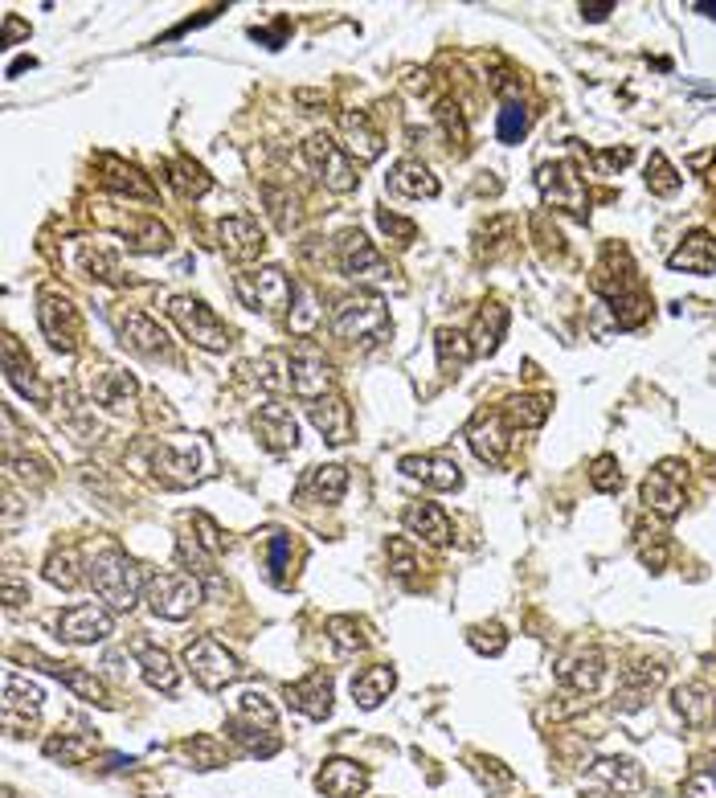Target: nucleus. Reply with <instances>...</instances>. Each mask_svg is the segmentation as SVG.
Masks as SVG:
<instances>
[{
  "label": "nucleus",
  "mask_w": 716,
  "mask_h": 798,
  "mask_svg": "<svg viewBox=\"0 0 716 798\" xmlns=\"http://www.w3.org/2000/svg\"><path fill=\"white\" fill-rule=\"evenodd\" d=\"M86 578H91L95 594H99L111 610H131V606L140 602V590L148 586L144 569H140L136 561H131L127 553H119V549H103V553H95L91 565H86Z\"/></svg>",
  "instance_id": "nucleus-1"
},
{
  "label": "nucleus",
  "mask_w": 716,
  "mask_h": 798,
  "mask_svg": "<svg viewBox=\"0 0 716 798\" xmlns=\"http://www.w3.org/2000/svg\"><path fill=\"white\" fill-rule=\"evenodd\" d=\"M332 332L340 340H361V344H373V340H385L389 336V307L381 295H369V291H356L348 299H340L332 307Z\"/></svg>",
  "instance_id": "nucleus-2"
},
{
  "label": "nucleus",
  "mask_w": 716,
  "mask_h": 798,
  "mask_svg": "<svg viewBox=\"0 0 716 798\" xmlns=\"http://www.w3.org/2000/svg\"><path fill=\"white\" fill-rule=\"evenodd\" d=\"M168 316L176 320V328H181L193 344H201V348H209V352H226V348L234 344V332L221 324L201 299H193V295L168 299Z\"/></svg>",
  "instance_id": "nucleus-3"
},
{
  "label": "nucleus",
  "mask_w": 716,
  "mask_h": 798,
  "mask_svg": "<svg viewBox=\"0 0 716 798\" xmlns=\"http://www.w3.org/2000/svg\"><path fill=\"white\" fill-rule=\"evenodd\" d=\"M238 287V299L246 307H254V312H266V316H279L291 307L295 299V283L279 271V266H262V271H242L234 279Z\"/></svg>",
  "instance_id": "nucleus-4"
},
{
  "label": "nucleus",
  "mask_w": 716,
  "mask_h": 798,
  "mask_svg": "<svg viewBox=\"0 0 716 798\" xmlns=\"http://www.w3.org/2000/svg\"><path fill=\"white\" fill-rule=\"evenodd\" d=\"M185 663L193 668V680H197L205 692H217V688H226V684H234V680L242 676L238 655L226 651V647H221L217 639H209V635L185 647Z\"/></svg>",
  "instance_id": "nucleus-5"
},
{
  "label": "nucleus",
  "mask_w": 716,
  "mask_h": 798,
  "mask_svg": "<svg viewBox=\"0 0 716 798\" xmlns=\"http://www.w3.org/2000/svg\"><path fill=\"white\" fill-rule=\"evenodd\" d=\"M197 602H201V586L193 573H156V578H148V606L156 618L181 623V618L193 614Z\"/></svg>",
  "instance_id": "nucleus-6"
},
{
  "label": "nucleus",
  "mask_w": 716,
  "mask_h": 798,
  "mask_svg": "<svg viewBox=\"0 0 716 798\" xmlns=\"http://www.w3.org/2000/svg\"><path fill=\"white\" fill-rule=\"evenodd\" d=\"M287 381L299 397H307V402H320L324 389L332 385V365L328 357L316 348V344H299L291 357H287Z\"/></svg>",
  "instance_id": "nucleus-7"
},
{
  "label": "nucleus",
  "mask_w": 716,
  "mask_h": 798,
  "mask_svg": "<svg viewBox=\"0 0 716 798\" xmlns=\"http://www.w3.org/2000/svg\"><path fill=\"white\" fill-rule=\"evenodd\" d=\"M536 185H541L545 205L565 209V213H586V185H581V176L569 160L545 164L541 172H536Z\"/></svg>",
  "instance_id": "nucleus-8"
},
{
  "label": "nucleus",
  "mask_w": 716,
  "mask_h": 798,
  "mask_svg": "<svg viewBox=\"0 0 716 798\" xmlns=\"http://www.w3.org/2000/svg\"><path fill=\"white\" fill-rule=\"evenodd\" d=\"M37 320H41V332L46 340L62 352H74L78 340H82V320H78V307L66 299V295H41V307H37Z\"/></svg>",
  "instance_id": "nucleus-9"
},
{
  "label": "nucleus",
  "mask_w": 716,
  "mask_h": 798,
  "mask_svg": "<svg viewBox=\"0 0 716 798\" xmlns=\"http://www.w3.org/2000/svg\"><path fill=\"white\" fill-rule=\"evenodd\" d=\"M307 160L316 164L320 181H324L332 193H352V189H356V168H352V160L336 148V140L328 136V131H316V136L307 140Z\"/></svg>",
  "instance_id": "nucleus-10"
},
{
  "label": "nucleus",
  "mask_w": 716,
  "mask_h": 798,
  "mask_svg": "<svg viewBox=\"0 0 716 798\" xmlns=\"http://www.w3.org/2000/svg\"><path fill=\"white\" fill-rule=\"evenodd\" d=\"M115 631V614L99 602H86V606H70L62 618H58V635L74 647H86V643H99Z\"/></svg>",
  "instance_id": "nucleus-11"
},
{
  "label": "nucleus",
  "mask_w": 716,
  "mask_h": 798,
  "mask_svg": "<svg viewBox=\"0 0 716 798\" xmlns=\"http://www.w3.org/2000/svg\"><path fill=\"white\" fill-rule=\"evenodd\" d=\"M340 271L348 279H361V283H377V279H389V262L373 250V242L361 234V230H348L340 238Z\"/></svg>",
  "instance_id": "nucleus-12"
},
{
  "label": "nucleus",
  "mask_w": 716,
  "mask_h": 798,
  "mask_svg": "<svg viewBox=\"0 0 716 798\" xmlns=\"http://www.w3.org/2000/svg\"><path fill=\"white\" fill-rule=\"evenodd\" d=\"M217 238H221V254L234 258V262H250L266 250V234L254 217L246 213H234L226 221H217Z\"/></svg>",
  "instance_id": "nucleus-13"
},
{
  "label": "nucleus",
  "mask_w": 716,
  "mask_h": 798,
  "mask_svg": "<svg viewBox=\"0 0 716 798\" xmlns=\"http://www.w3.org/2000/svg\"><path fill=\"white\" fill-rule=\"evenodd\" d=\"M643 504L659 516H667V520L676 516L680 504H684V471L676 463H663L659 471H651L647 483H643Z\"/></svg>",
  "instance_id": "nucleus-14"
},
{
  "label": "nucleus",
  "mask_w": 716,
  "mask_h": 798,
  "mask_svg": "<svg viewBox=\"0 0 716 798\" xmlns=\"http://www.w3.org/2000/svg\"><path fill=\"white\" fill-rule=\"evenodd\" d=\"M41 700H46V696H41V688H37L33 680L9 672V676H5V725H9L13 733H17V729H33Z\"/></svg>",
  "instance_id": "nucleus-15"
},
{
  "label": "nucleus",
  "mask_w": 716,
  "mask_h": 798,
  "mask_svg": "<svg viewBox=\"0 0 716 798\" xmlns=\"http://www.w3.org/2000/svg\"><path fill=\"white\" fill-rule=\"evenodd\" d=\"M401 475L422 479L426 487H434V492H459L463 487L459 463L446 459V455H410V459H401Z\"/></svg>",
  "instance_id": "nucleus-16"
},
{
  "label": "nucleus",
  "mask_w": 716,
  "mask_h": 798,
  "mask_svg": "<svg viewBox=\"0 0 716 798\" xmlns=\"http://www.w3.org/2000/svg\"><path fill=\"white\" fill-rule=\"evenodd\" d=\"M111 320H115V332L123 336V344H127L131 352H140V357H156V352L168 348L164 328H160L156 320H148L144 312H115Z\"/></svg>",
  "instance_id": "nucleus-17"
},
{
  "label": "nucleus",
  "mask_w": 716,
  "mask_h": 798,
  "mask_svg": "<svg viewBox=\"0 0 716 798\" xmlns=\"http://www.w3.org/2000/svg\"><path fill=\"white\" fill-rule=\"evenodd\" d=\"M254 430H258V438L266 442L271 451H295V442H299V422H295V414L287 410V406H279V402H266L262 410H258V418H254Z\"/></svg>",
  "instance_id": "nucleus-18"
},
{
  "label": "nucleus",
  "mask_w": 716,
  "mask_h": 798,
  "mask_svg": "<svg viewBox=\"0 0 716 798\" xmlns=\"http://www.w3.org/2000/svg\"><path fill=\"white\" fill-rule=\"evenodd\" d=\"M340 131H344V148H348L356 160H361V164H373V160L385 152L381 131L369 123L365 111H344V115H340Z\"/></svg>",
  "instance_id": "nucleus-19"
},
{
  "label": "nucleus",
  "mask_w": 716,
  "mask_h": 798,
  "mask_svg": "<svg viewBox=\"0 0 716 798\" xmlns=\"http://www.w3.org/2000/svg\"><path fill=\"white\" fill-rule=\"evenodd\" d=\"M287 700L299 708L303 717L324 721V717H332V680L324 672H311L299 684H287Z\"/></svg>",
  "instance_id": "nucleus-20"
},
{
  "label": "nucleus",
  "mask_w": 716,
  "mask_h": 798,
  "mask_svg": "<svg viewBox=\"0 0 716 798\" xmlns=\"http://www.w3.org/2000/svg\"><path fill=\"white\" fill-rule=\"evenodd\" d=\"M471 451H475V459H483V463H491V467H500L504 459H508V447H512V438H508V426H504V414H487V418H479L475 426H471Z\"/></svg>",
  "instance_id": "nucleus-21"
},
{
  "label": "nucleus",
  "mask_w": 716,
  "mask_h": 798,
  "mask_svg": "<svg viewBox=\"0 0 716 798\" xmlns=\"http://www.w3.org/2000/svg\"><path fill=\"white\" fill-rule=\"evenodd\" d=\"M320 790L328 798H356L369 790V770L356 766L348 758H332L324 770H320Z\"/></svg>",
  "instance_id": "nucleus-22"
},
{
  "label": "nucleus",
  "mask_w": 716,
  "mask_h": 798,
  "mask_svg": "<svg viewBox=\"0 0 716 798\" xmlns=\"http://www.w3.org/2000/svg\"><path fill=\"white\" fill-rule=\"evenodd\" d=\"M307 414H311V426H316L332 447H344V442L352 438V410H348L344 397H320Z\"/></svg>",
  "instance_id": "nucleus-23"
},
{
  "label": "nucleus",
  "mask_w": 716,
  "mask_h": 798,
  "mask_svg": "<svg viewBox=\"0 0 716 798\" xmlns=\"http://www.w3.org/2000/svg\"><path fill=\"white\" fill-rule=\"evenodd\" d=\"M671 262V271H696V275H708L712 266H716V238L712 234H704V230H696V234H688L684 238V246L667 258Z\"/></svg>",
  "instance_id": "nucleus-24"
},
{
  "label": "nucleus",
  "mask_w": 716,
  "mask_h": 798,
  "mask_svg": "<svg viewBox=\"0 0 716 798\" xmlns=\"http://www.w3.org/2000/svg\"><path fill=\"white\" fill-rule=\"evenodd\" d=\"M504 328H508V307L487 303L483 312H479V320H475V332H471V352H475V357L496 352L500 340H504Z\"/></svg>",
  "instance_id": "nucleus-25"
},
{
  "label": "nucleus",
  "mask_w": 716,
  "mask_h": 798,
  "mask_svg": "<svg viewBox=\"0 0 716 798\" xmlns=\"http://www.w3.org/2000/svg\"><path fill=\"white\" fill-rule=\"evenodd\" d=\"M389 185L393 193H406V197H438V181L422 160H401L389 176Z\"/></svg>",
  "instance_id": "nucleus-26"
},
{
  "label": "nucleus",
  "mask_w": 716,
  "mask_h": 798,
  "mask_svg": "<svg viewBox=\"0 0 716 798\" xmlns=\"http://www.w3.org/2000/svg\"><path fill=\"white\" fill-rule=\"evenodd\" d=\"M136 655H140V668H144V680L160 692H176L181 684V672L172 668V655L160 651V647H148V643H136Z\"/></svg>",
  "instance_id": "nucleus-27"
},
{
  "label": "nucleus",
  "mask_w": 716,
  "mask_h": 798,
  "mask_svg": "<svg viewBox=\"0 0 716 798\" xmlns=\"http://www.w3.org/2000/svg\"><path fill=\"white\" fill-rule=\"evenodd\" d=\"M406 524L418 532V537H426L430 545L451 541V520H446V512L438 504H410L406 508Z\"/></svg>",
  "instance_id": "nucleus-28"
},
{
  "label": "nucleus",
  "mask_w": 716,
  "mask_h": 798,
  "mask_svg": "<svg viewBox=\"0 0 716 798\" xmlns=\"http://www.w3.org/2000/svg\"><path fill=\"white\" fill-rule=\"evenodd\" d=\"M111 226L136 250H164L168 246V230L160 226V221H148V217H111Z\"/></svg>",
  "instance_id": "nucleus-29"
},
{
  "label": "nucleus",
  "mask_w": 716,
  "mask_h": 798,
  "mask_svg": "<svg viewBox=\"0 0 716 798\" xmlns=\"http://www.w3.org/2000/svg\"><path fill=\"white\" fill-rule=\"evenodd\" d=\"M344 487H348V471H344L340 463H324V467H311V471H307L303 496L311 492V496H320L324 504H336V500L344 496Z\"/></svg>",
  "instance_id": "nucleus-30"
},
{
  "label": "nucleus",
  "mask_w": 716,
  "mask_h": 798,
  "mask_svg": "<svg viewBox=\"0 0 716 798\" xmlns=\"http://www.w3.org/2000/svg\"><path fill=\"white\" fill-rule=\"evenodd\" d=\"M393 684H397L393 668H365L361 676L352 680V700L361 704V708H377L393 692Z\"/></svg>",
  "instance_id": "nucleus-31"
},
{
  "label": "nucleus",
  "mask_w": 716,
  "mask_h": 798,
  "mask_svg": "<svg viewBox=\"0 0 716 798\" xmlns=\"http://www.w3.org/2000/svg\"><path fill=\"white\" fill-rule=\"evenodd\" d=\"M230 737L250 753V758H271V753L279 749V737H275V729H258L254 721H246V717H234L230 725Z\"/></svg>",
  "instance_id": "nucleus-32"
},
{
  "label": "nucleus",
  "mask_w": 716,
  "mask_h": 798,
  "mask_svg": "<svg viewBox=\"0 0 716 798\" xmlns=\"http://www.w3.org/2000/svg\"><path fill=\"white\" fill-rule=\"evenodd\" d=\"M594 778H602L606 786H614L618 794H635L643 786V770L631 758H602L594 766Z\"/></svg>",
  "instance_id": "nucleus-33"
},
{
  "label": "nucleus",
  "mask_w": 716,
  "mask_h": 798,
  "mask_svg": "<svg viewBox=\"0 0 716 798\" xmlns=\"http://www.w3.org/2000/svg\"><path fill=\"white\" fill-rule=\"evenodd\" d=\"M5 369H9V381H13V385L25 393V397H33V402H46V397H50V393H46V385H41V381L33 377V365H25V361H21V348H17V340H13V336L5 340Z\"/></svg>",
  "instance_id": "nucleus-34"
},
{
  "label": "nucleus",
  "mask_w": 716,
  "mask_h": 798,
  "mask_svg": "<svg viewBox=\"0 0 716 798\" xmlns=\"http://www.w3.org/2000/svg\"><path fill=\"white\" fill-rule=\"evenodd\" d=\"M91 389H95V397H99L103 406L123 410V406L131 402V393H136V381H131L127 373H119V369H103V377H99Z\"/></svg>",
  "instance_id": "nucleus-35"
},
{
  "label": "nucleus",
  "mask_w": 716,
  "mask_h": 798,
  "mask_svg": "<svg viewBox=\"0 0 716 798\" xmlns=\"http://www.w3.org/2000/svg\"><path fill=\"white\" fill-rule=\"evenodd\" d=\"M46 663V672L50 676H58V680H66L82 700H91V704H107V696H103V684L95 680V676H86V672H78V668H70V663H54V659H41Z\"/></svg>",
  "instance_id": "nucleus-36"
},
{
  "label": "nucleus",
  "mask_w": 716,
  "mask_h": 798,
  "mask_svg": "<svg viewBox=\"0 0 716 798\" xmlns=\"http://www.w3.org/2000/svg\"><path fill=\"white\" fill-rule=\"evenodd\" d=\"M434 348H438V365L451 373V369H463L475 352H471V340L463 336V332H451V328H442L438 336H434Z\"/></svg>",
  "instance_id": "nucleus-37"
},
{
  "label": "nucleus",
  "mask_w": 716,
  "mask_h": 798,
  "mask_svg": "<svg viewBox=\"0 0 716 798\" xmlns=\"http://www.w3.org/2000/svg\"><path fill=\"white\" fill-rule=\"evenodd\" d=\"M103 168L111 172V176H107V185H111V189L131 193V197H140V201H152V185L140 181V172L131 168V164H119L115 156H103Z\"/></svg>",
  "instance_id": "nucleus-38"
},
{
  "label": "nucleus",
  "mask_w": 716,
  "mask_h": 798,
  "mask_svg": "<svg viewBox=\"0 0 716 798\" xmlns=\"http://www.w3.org/2000/svg\"><path fill=\"white\" fill-rule=\"evenodd\" d=\"M676 708L684 713V721H688V725H708V721H712V713H716V704L708 700V692H704V688H696V684H688V688H676Z\"/></svg>",
  "instance_id": "nucleus-39"
},
{
  "label": "nucleus",
  "mask_w": 716,
  "mask_h": 798,
  "mask_svg": "<svg viewBox=\"0 0 716 798\" xmlns=\"http://www.w3.org/2000/svg\"><path fill=\"white\" fill-rule=\"evenodd\" d=\"M168 181L181 189L185 197H201V193H209V176H205V168L201 164H193V160H172L168 164Z\"/></svg>",
  "instance_id": "nucleus-40"
},
{
  "label": "nucleus",
  "mask_w": 716,
  "mask_h": 798,
  "mask_svg": "<svg viewBox=\"0 0 716 798\" xmlns=\"http://www.w3.org/2000/svg\"><path fill=\"white\" fill-rule=\"evenodd\" d=\"M328 631H332V639H336V647L340 651H361V647H369V627L365 623H356V618H332L328 623Z\"/></svg>",
  "instance_id": "nucleus-41"
},
{
  "label": "nucleus",
  "mask_w": 716,
  "mask_h": 798,
  "mask_svg": "<svg viewBox=\"0 0 716 798\" xmlns=\"http://www.w3.org/2000/svg\"><path fill=\"white\" fill-rule=\"evenodd\" d=\"M647 189L659 193V197H667V193H676V189H680V176H676V168H671V164L663 160V152H655L651 164H647Z\"/></svg>",
  "instance_id": "nucleus-42"
},
{
  "label": "nucleus",
  "mask_w": 716,
  "mask_h": 798,
  "mask_svg": "<svg viewBox=\"0 0 716 798\" xmlns=\"http://www.w3.org/2000/svg\"><path fill=\"white\" fill-rule=\"evenodd\" d=\"M508 418L516 426H541L549 418V402L545 397H516V402H508Z\"/></svg>",
  "instance_id": "nucleus-43"
},
{
  "label": "nucleus",
  "mask_w": 716,
  "mask_h": 798,
  "mask_svg": "<svg viewBox=\"0 0 716 798\" xmlns=\"http://www.w3.org/2000/svg\"><path fill=\"white\" fill-rule=\"evenodd\" d=\"M238 717H246V721H262L266 729H275L279 725V717H275V708L266 704V696L262 692H242V700H238Z\"/></svg>",
  "instance_id": "nucleus-44"
},
{
  "label": "nucleus",
  "mask_w": 716,
  "mask_h": 798,
  "mask_svg": "<svg viewBox=\"0 0 716 798\" xmlns=\"http://www.w3.org/2000/svg\"><path fill=\"white\" fill-rule=\"evenodd\" d=\"M266 565H271V578L279 586H287V569H291V537H287V532H271V553H266Z\"/></svg>",
  "instance_id": "nucleus-45"
},
{
  "label": "nucleus",
  "mask_w": 716,
  "mask_h": 798,
  "mask_svg": "<svg viewBox=\"0 0 716 798\" xmlns=\"http://www.w3.org/2000/svg\"><path fill=\"white\" fill-rule=\"evenodd\" d=\"M46 578L54 582V586H62V590H74L82 578L74 573V553L66 549V553H54L50 561H46Z\"/></svg>",
  "instance_id": "nucleus-46"
},
{
  "label": "nucleus",
  "mask_w": 716,
  "mask_h": 798,
  "mask_svg": "<svg viewBox=\"0 0 716 798\" xmlns=\"http://www.w3.org/2000/svg\"><path fill=\"white\" fill-rule=\"evenodd\" d=\"M496 131H500V140H504V144H520V136L528 131V115H524V107L508 103V107L500 111V123H496Z\"/></svg>",
  "instance_id": "nucleus-47"
},
{
  "label": "nucleus",
  "mask_w": 716,
  "mask_h": 798,
  "mask_svg": "<svg viewBox=\"0 0 716 798\" xmlns=\"http://www.w3.org/2000/svg\"><path fill=\"white\" fill-rule=\"evenodd\" d=\"M185 753H189V758H197V762H193L197 770H213V766H221V745H217L213 737H193V741L185 745Z\"/></svg>",
  "instance_id": "nucleus-48"
},
{
  "label": "nucleus",
  "mask_w": 716,
  "mask_h": 798,
  "mask_svg": "<svg viewBox=\"0 0 716 798\" xmlns=\"http://www.w3.org/2000/svg\"><path fill=\"white\" fill-rule=\"evenodd\" d=\"M590 479H594L598 492H618V487H622V471H618V463H614L610 455H602V459L594 463Z\"/></svg>",
  "instance_id": "nucleus-49"
},
{
  "label": "nucleus",
  "mask_w": 716,
  "mask_h": 798,
  "mask_svg": "<svg viewBox=\"0 0 716 798\" xmlns=\"http://www.w3.org/2000/svg\"><path fill=\"white\" fill-rule=\"evenodd\" d=\"M684 794H688V798H716V762L704 766V770H696V774L684 782Z\"/></svg>",
  "instance_id": "nucleus-50"
},
{
  "label": "nucleus",
  "mask_w": 716,
  "mask_h": 798,
  "mask_svg": "<svg viewBox=\"0 0 716 798\" xmlns=\"http://www.w3.org/2000/svg\"><path fill=\"white\" fill-rule=\"evenodd\" d=\"M46 753H50V758H62V762H82L86 758V753H91V741H50L46 745Z\"/></svg>",
  "instance_id": "nucleus-51"
},
{
  "label": "nucleus",
  "mask_w": 716,
  "mask_h": 798,
  "mask_svg": "<svg viewBox=\"0 0 716 798\" xmlns=\"http://www.w3.org/2000/svg\"><path fill=\"white\" fill-rule=\"evenodd\" d=\"M377 217H381V230H385V234H393L401 246H406V242H414V221H401V217H393V213H385V209H381Z\"/></svg>",
  "instance_id": "nucleus-52"
},
{
  "label": "nucleus",
  "mask_w": 716,
  "mask_h": 798,
  "mask_svg": "<svg viewBox=\"0 0 716 798\" xmlns=\"http://www.w3.org/2000/svg\"><path fill=\"white\" fill-rule=\"evenodd\" d=\"M626 160H631V152H626V148H622V152H598V156H594L598 172H610V168H622Z\"/></svg>",
  "instance_id": "nucleus-53"
},
{
  "label": "nucleus",
  "mask_w": 716,
  "mask_h": 798,
  "mask_svg": "<svg viewBox=\"0 0 716 798\" xmlns=\"http://www.w3.org/2000/svg\"><path fill=\"white\" fill-rule=\"evenodd\" d=\"M5 598H9V610H13V606H21V586H17V578H13V573L5 578Z\"/></svg>",
  "instance_id": "nucleus-54"
},
{
  "label": "nucleus",
  "mask_w": 716,
  "mask_h": 798,
  "mask_svg": "<svg viewBox=\"0 0 716 798\" xmlns=\"http://www.w3.org/2000/svg\"><path fill=\"white\" fill-rule=\"evenodd\" d=\"M581 13H586L590 21H606V13H610V5H581Z\"/></svg>",
  "instance_id": "nucleus-55"
},
{
  "label": "nucleus",
  "mask_w": 716,
  "mask_h": 798,
  "mask_svg": "<svg viewBox=\"0 0 716 798\" xmlns=\"http://www.w3.org/2000/svg\"><path fill=\"white\" fill-rule=\"evenodd\" d=\"M708 181H712V189H716V164H712V176H708Z\"/></svg>",
  "instance_id": "nucleus-56"
}]
</instances>
